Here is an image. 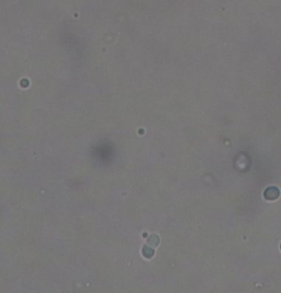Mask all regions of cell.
Returning <instances> with one entry per match:
<instances>
[{
    "label": "cell",
    "instance_id": "1",
    "mask_svg": "<svg viewBox=\"0 0 281 293\" xmlns=\"http://www.w3.org/2000/svg\"><path fill=\"white\" fill-rule=\"evenodd\" d=\"M278 195H279V190L277 189L276 187L268 188V189L266 190V192H265V197H266V199H269V200L277 199Z\"/></svg>",
    "mask_w": 281,
    "mask_h": 293
}]
</instances>
